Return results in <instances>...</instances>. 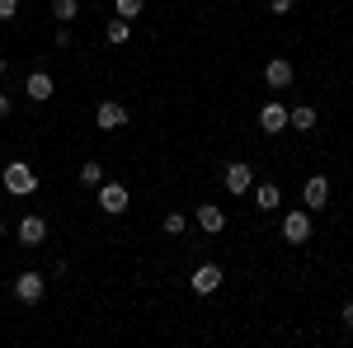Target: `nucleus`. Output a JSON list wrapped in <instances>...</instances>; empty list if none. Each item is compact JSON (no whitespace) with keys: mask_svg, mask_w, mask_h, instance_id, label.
I'll return each mask as SVG.
<instances>
[{"mask_svg":"<svg viewBox=\"0 0 353 348\" xmlns=\"http://www.w3.org/2000/svg\"><path fill=\"white\" fill-rule=\"evenodd\" d=\"M0 184H5V193H14V198H28V193H38V170L28 161H10L0 170Z\"/></svg>","mask_w":353,"mask_h":348,"instance_id":"nucleus-1","label":"nucleus"},{"mask_svg":"<svg viewBox=\"0 0 353 348\" xmlns=\"http://www.w3.org/2000/svg\"><path fill=\"white\" fill-rule=\"evenodd\" d=\"M94 203H99V212L123 216L132 207V193H128V184H118V179H104V184L94 188Z\"/></svg>","mask_w":353,"mask_h":348,"instance_id":"nucleus-2","label":"nucleus"},{"mask_svg":"<svg viewBox=\"0 0 353 348\" xmlns=\"http://www.w3.org/2000/svg\"><path fill=\"white\" fill-rule=\"evenodd\" d=\"M14 296H19L24 306H38V301L48 296V278H43L38 268H24V273H14Z\"/></svg>","mask_w":353,"mask_h":348,"instance_id":"nucleus-3","label":"nucleus"},{"mask_svg":"<svg viewBox=\"0 0 353 348\" xmlns=\"http://www.w3.org/2000/svg\"><path fill=\"white\" fill-rule=\"evenodd\" d=\"M221 278H226V273H221V264H212V259H203V264H198V268L189 273V287H193L198 296H212V292L221 287Z\"/></svg>","mask_w":353,"mask_h":348,"instance_id":"nucleus-4","label":"nucleus"},{"mask_svg":"<svg viewBox=\"0 0 353 348\" xmlns=\"http://www.w3.org/2000/svg\"><path fill=\"white\" fill-rule=\"evenodd\" d=\"M221 179H226V193H231V198H245V193L254 188V170H250L245 161H226Z\"/></svg>","mask_w":353,"mask_h":348,"instance_id":"nucleus-5","label":"nucleus"},{"mask_svg":"<svg viewBox=\"0 0 353 348\" xmlns=\"http://www.w3.org/2000/svg\"><path fill=\"white\" fill-rule=\"evenodd\" d=\"M301 207H306V212H325L330 207V179L325 174H311V179H306V188H301Z\"/></svg>","mask_w":353,"mask_h":348,"instance_id":"nucleus-6","label":"nucleus"},{"mask_svg":"<svg viewBox=\"0 0 353 348\" xmlns=\"http://www.w3.org/2000/svg\"><path fill=\"white\" fill-rule=\"evenodd\" d=\"M283 240L288 245H306L311 240V212H306V207H297V212L283 216Z\"/></svg>","mask_w":353,"mask_h":348,"instance_id":"nucleus-7","label":"nucleus"},{"mask_svg":"<svg viewBox=\"0 0 353 348\" xmlns=\"http://www.w3.org/2000/svg\"><path fill=\"white\" fill-rule=\"evenodd\" d=\"M94 127H99V132H118V127H128V108L118 104V99H104V104L94 108Z\"/></svg>","mask_w":353,"mask_h":348,"instance_id":"nucleus-8","label":"nucleus"},{"mask_svg":"<svg viewBox=\"0 0 353 348\" xmlns=\"http://www.w3.org/2000/svg\"><path fill=\"white\" fill-rule=\"evenodd\" d=\"M14 236H19V245H24V249H38V245L48 240V221H43L38 212H28L24 221L14 226Z\"/></svg>","mask_w":353,"mask_h":348,"instance_id":"nucleus-9","label":"nucleus"},{"mask_svg":"<svg viewBox=\"0 0 353 348\" xmlns=\"http://www.w3.org/2000/svg\"><path fill=\"white\" fill-rule=\"evenodd\" d=\"M292 81H297V71H292V61H288V57L264 61V85H269V90H288Z\"/></svg>","mask_w":353,"mask_h":348,"instance_id":"nucleus-10","label":"nucleus"},{"mask_svg":"<svg viewBox=\"0 0 353 348\" xmlns=\"http://www.w3.org/2000/svg\"><path fill=\"white\" fill-rule=\"evenodd\" d=\"M193 221H198V231H208V236H221V231H226V212H221L217 203H198Z\"/></svg>","mask_w":353,"mask_h":348,"instance_id":"nucleus-11","label":"nucleus"},{"mask_svg":"<svg viewBox=\"0 0 353 348\" xmlns=\"http://www.w3.org/2000/svg\"><path fill=\"white\" fill-rule=\"evenodd\" d=\"M259 127H264V136H278V132H288V108L278 104V99H269V104L259 108Z\"/></svg>","mask_w":353,"mask_h":348,"instance_id":"nucleus-12","label":"nucleus"},{"mask_svg":"<svg viewBox=\"0 0 353 348\" xmlns=\"http://www.w3.org/2000/svg\"><path fill=\"white\" fill-rule=\"evenodd\" d=\"M24 94L33 99V104H48V99L57 94V81L48 76V71H33V76L24 81Z\"/></svg>","mask_w":353,"mask_h":348,"instance_id":"nucleus-13","label":"nucleus"},{"mask_svg":"<svg viewBox=\"0 0 353 348\" xmlns=\"http://www.w3.org/2000/svg\"><path fill=\"white\" fill-rule=\"evenodd\" d=\"M250 193H254V207H259V212H273V207L283 203V188L273 184V179H264V184H254Z\"/></svg>","mask_w":353,"mask_h":348,"instance_id":"nucleus-14","label":"nucleus"},{"mask_svg":"<svg viewBox=\"0 0 353 348\" xmlns=\"http://www.w3.org/2000/svg\"><path fill=\"white\" fill-rule=\"evenodd\" d=\"M288 127H297V132H311V127H316V108H311V104L288 108Z\"/></svg>","mask_w":353,"mask_h":348,"instance_id":"nucleus-15","label":"nucleus"},{"mask_svg":"<svg viewBox=\"0 0 353 348\" xmlns=\"http://www.w3.org/2000/svg\"><path fill=\"white\" fill-rule=\"evenodd\" d=\"M104 38H109L113 48H123V43L132 38V19H109V28H104Z\"/></svg>","mask_w":353,"mask_h":348,"instance_id":"nucleus-16","label":"nucleus"},{"mask_svg":"<svg viewBox=\"0 0 353 348\" xmlns=\"http://www.w3.org/2000/svg\"><path fill=\"white\" fill-rule=\"evenodd\" d=\"M81 14V0H52V19L57 24H71Z\"/></svg>","mask_w":353,"mask_h":348,"instance_id":"nucleus-17","label":"nucleus"},{"mask_svg":"<svg viewBox=\"0 0 353 348\" xmlns=\"http://www.w3.org/2000/svg\"><path fill=\"white\" fill-rule=\"evenodd\" d=\"M81 184L85 188H99V184H104V165H99V161H85L81 165Z\"/></svg>","mask_w":353,"mask_h":348,"instance_id":"nucleus-18","label":"nucleus"},{"mask_svg":"<svg viewBox=\"0 0 353 348\" xmlns=\"http://www.w3.org/2000/svg\"><path fill=\"white\" fill-rule=\"evenodd\" d=\"M141 10H146V0H113V14L118 19H137Z\"/></svg>","mask_w":353,"mask_h":348,"instance_id":"nucleus-19","label":"nucleus"},{"mask_svg":"<svg viewBox=\"0 0 353 348\" xmlns=\"http://www.w3.org/2000/svg\"><path fill=\"white\" fill-rule=\"evenodd\" d=\"M161 231H165V236H184V231H189V221H184V216H179V212H165Z\"/></svg>","mask_w":353,"mask_h":348,"instance_id":"nucleus-20","label":"nucleus"},{"mask_svg":"<svg viewBox=\"0 0 353 348\" xmlns=\"http://www.w3.org/2000/svg\"><path fill=\"white\" fill-rule=\"evenodd\" d=\"M71 43H76V33H71V24H61L57 28V48H71Z\"/></svg>","mask_w":353,"mask_h":348,"instance_id":"nucleus-21","label":"nucleus"},{"mask_svg":"<svg viewBox=\"0 0 353 348\" xmlns=\"http://www.w3.org/2000/svg\"><path fill=\"white\" fill-rule=\"evenodd\" d=\"M19 14V0H0V19H14Z\"/></svg>","mask_w":353,"mask_h":348,"instance_id":"nucleus-22","label":"nucleus"},{"mask_svg":"<svg viewBox=\"0 0 353 348\" xmlns=\"http://www.w3.org/2000/svg\"><path fill=\"white\" fill-rule=\"evenodd\" d=\"M292 10V0H269V14H288Z\"/></svg>","mask_w":353,"mask_h":348,"instance_id":"nucleus-23","label":"nucleus"},{"mask_svg":"<svg viewBox=\"0 0 353 348\" xmlns=\"http://www.w3.org/2000/svg\"><path fill=\"white\" fill-rule=\"evenodd\" d=\"M339 320H344V329H353V301H344V311H339Z\"/></svg>","mask_w":353,"mask_h":348,"instance_id":"nucleus-24","label":"nucleus"},{"mask_svg":"<svg viewBox=\"0 0 353 348\" xmlns=\"http://www.w3.org/2000/svg\"><path fill=\"white\" fill-rule=\"evenodd\" d=\"M0 118H10V94L0 90Z\"/></svg>","mask_w":353,"mask_h":348,"instance_id":"nucleus-25","label":"nucleus"},{"mask_svg":"<svg viewBox=\"0 0 353 348\" xmlns=\"http://www.w3.org/2000/svg\"><path fill=\"white\" fill-rule=\"evenodd\" d=\"M0 240H5V221H0Z\"/></svg>","mask_w":353,"mask_h":348,"instance_id":"nucleus-26","label":"nucleus"},{"mask_svg":"<svg viewBox=\"0 0 353 348\" xmlns=\"http://www.w3.org/2000/svg\"><path fill=\"white\" fill-rule=\"evenodd\" d=\"M0 76H5V57H0Z\"/></svg>","mask_w":353,"mask_h":348,"instance_id":"nucleus-27","label":"nucleus"}]
</instances>
